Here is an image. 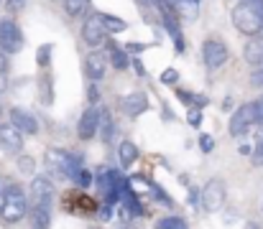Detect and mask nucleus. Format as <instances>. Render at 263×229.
<instances>
[{"mask_svg": "<svg viewBox=\"0 0 263 229\" xmlns=\"http://www.w3.org/2000/svg\"><path fill=\"white\" fill-rule=\"evenodd\" d=\"M5 189H8V181L0 176V206H3V196H5Z\"/></svg>", "mask_w": 263, "mask_h": 229, "instance_id": "ea45409f", "label": "nucleus"}, {"mask_svg": "<svg viewBox=\"0 0 263 229\" xmlns=\"http://www.w3.org/2000/svg\"><path fill=\"white\" fill-rule=\"evenodd\" d=\"M26 212H28V201H26L23 189L18 183H8L5 196H3V206H0V217L8 224H15L26 217Z\"/></svg>", "mask_w": 263, "mask_h": 229, "instance_id": "20e7f679", "label": "nucleus"}, {"mask_svg": "<svg viewBox=\"0 0 263 229\" xmlns=\"http://www.w3.org/2000/svg\"><path fill=\"white\" fill-rule=\"evenodd\" d=\"M202 61L207 69H220L228 61V46L217 38H207L202 44Z\"/></svg>", "mask_w": 263, "mask_h": 229, "instance_id": "6e6552de", "label": "nucleus"}, {"mask_svg": "<svg viewBox=\"0 0 263 229\" xmlns=\"http://www.w3.org/2000/svg\"><path fill=\"white\" fill-rule=\"evenodd\" d=\"M253 125H256V105H253V102H246V105H240V107L233 112V117H230V135L243 138Z\"/></svg>", "mask_w": 263, "mask_h": 229, "instance_id": "423d86ee", "label": "nucleus"}, {"mask_svg": "<svg viewBox=\"0 0 263 229\" xmlns=\"http://www.w3.org/2000/svg\"><path fill=\"white\" fill-rule=\"evenodd\" d=\"M0 72L5 74V59H3V51H0Z\"/></svg>", "mask_w": 263, "mask_h": 229, "instance_id": "a19ab883", "label": "nucleus"}, {"mask_svg": "<svg viewBox=\"0 0 263 229\" xmlns=\"http://www.w3.org/2000/svg\"><path fill=\"white\" fill-rule=\"evenodd\" d=\"M133 69H136V74L138 76H146V67L141 64V59H133Z\"/></svg>", "mask_w": 263, "mask_h": 229, "instance_id": "e433bc0d", "label": "nucleus"}, {"mask_svg": "<svg viewBox=\"0 0 263 229\" xmlns=\"http://www.w3.org/2000/svg\"><path fill=\"white\" fill-rule=\"evenodd\" d=\"M87 99L95 105L97 99H100V89H97V84H89V89H87Z\"/></svg>", "mask_w": 263, "mask_h": 229, "instance_id": "473e14b6", "label": "nucleus"}, {"mask_svg": "<svg viewBox=\"0 0 263 229\" xmlns=\"http://www.w3.org/2000/svg\"><path fill=\"white\" fill-rule=\"evenodd\" d=\"M85 74L92 79V81H100L105 76V54H100L97 49L85 59Z\"/></svg>", "mask_w": 263, "mask_h": 229, "instance_id": "2eb2a0df", "label": "nucleus"}, {"mask_svg": "<svg viewBox=\"0 0 263 229\" xmlns=\"http://www.w3.org/2000/svg\"><path fill=\"white\" fill-rule=\"evenodd\" d=\"M41 94H44V97H41V102H44V105H49V102H51V87H49V76H44V79H41Z\"/></svg>", "mask_w": 263, "mask_h": 229, "instance_id": "cd10ccee", "label": "nucleus"}, {"mask_svg": "<svg viewBox=\"0 0 263 229\" xmlns=\"http://www.w3.org/2000/svg\"><path fill=\"white\" fill-rule=\"evenodd\" d=\"M123 229H141V227H136V222H133V224H130V227H123Z\"/></svg>", "mask_w": 263, "mask_h": 229, "instance_id": "c03bdc74", "label": "nucleus"}, {"mask_svg": "<svg viewBox=\"0 0 263 229\" xmlns=\"http://www.w3.org/2000/svg\"><path fill=\"white\" fill-rule=\"evenodd\" d=\"M97 133H100L102 143H110V140H112L115 128H112V115H110V110H100V125H97Z\"/></svg>", "mask_w": 263, "mask_h": 229, "instance_id": "6ab92c4d", "label": "nucleus"}, {"mask_svg": "<svg viewBox=\"0 0 263 229\" xmlns=\"http://www.w3.org/2000/svg\"><path fill=\"white\" fill-rule=\"evenodd\" d=\"M253 165H263V133L258 135V140H256V148H253Z\"/></svg>", "mask_w": 263, "mask_h": 229, "instance_id": "bb28decb", "label": "nucleus"}, {"mask_svg": "<svg viewBox=\"0 0 263 229\" xmlns=\"http://www.w3.org/2000/svg\"><path fill=\"white\" fill-rule=\"evenodd\" d=\"M21 46H23V33H21L18 23L10 20V18L0 20V51L3 54H15Z\"/></svg>", "mask_w": 263, "mask_h": 229, "instance_id": "0eeeda50", "label": "nucleus"}, {"mask_svg": "<svg viewBox=\"0 0 263 229\" xmlns=\"http://www.w3.org/2000/svg\"><path fill=\"white\" fill-rule=\"evenodd\" d=\"M82 168V155L80 153H67L59 148L46 151V171L54 178H74V173Z\"/></svg>", "mask_w": 263, "mask_h": 229, "instance_id": "7ed1b4c3", "label": "nucleus"}, {"mask_svg": "<svg viewBox=\"0 0 263 229\" xmlns=\"http://www.w3.org/2000/svg\"><path fill=\"white\" fill-rule=\"evenodd\" d=\"M97 15V20H100V26L105 28V33H115V31H125L128 28V23L123 20V18H115V15H110V13H95Z\"/></svg>", "mask_w": 263, "mask_h": 229, "instance_id": "a211bd4d", "label": "nucleus"}, {"mask_svg": "<svg viewBox=\"0 0 263 229\" xmlns=\"http://www.w3.org/2000/svg\"><path fill=\"white\" fill-rule=\"evenodd\" d=\"M243 59L248 61V64H253V67H263V38H251L248 44H246V49H243Z\"/></svg>", "mask_w": 263, "mask_h": 229, "instance_id": "dca6fc26", "label": "nucleus"}, {"mask_svg": "<svg viewBox=\"0 0 263 229\" xmlns=\"http://www.w3.org/2000/svg\"><path fill=\"white\" fill-rule=\"evenodd\" d=\"M176 79H179V72H176V69H166V72L161 74V81H164V84H176Z\"/></svg>", "mask_w": 263, "mask_h": 229, "instance_id": "7c9ffc66", "label": "nucleus"}, {"mask_svg": "<svg viewBox=\"0 0 263 229\" xmlns=\"http://www.w3.org/2000/svg\"><path fill=\"white\" fill-rule=\"evenodd\" d=\"M120 107H123L125 115L138 117V115H143V112L148 110V97H146L143 92H130V94H125V97L120 99Z\"/></svg>", "mask_w": 263, "mask_h": 229, "instance_id": "ddd939ff", "label": "nucleus"}, {"mask_svg": "<svg viewBox=\"0 0 263 229\" xmlns=\"http://www.w3.org/2000/svg\"><path fill=\"white\" fill-rule=\"evenodd\" d=\"M176 94H179V99H181L184 105H192V94H189V92H184V89H176Z\"/></svg>", "mask_w": 263, "mask_h": 229, "instance_id": "4c0bfd02", "label": "nucleus"}, {"mask_svg": "<svg viewBox=\"0 0 263 229\" xmlns=\"http://www.w3.org/2000/svg\"><path fill=\"white\" fill-rule=\"evenodd\" d=\"M72 181H74L77 186H82V189H87V186H89V183H92V181H95V178H92V173H89V171H85V168H80V171L74 173V178H72Z\"/></svg>", "mask_w": 263, "mask_h": 229, "instance_id": "393cba45", "label": "nucleus"}, {"mask_svg": "<svg viewBox=\"0 0 263 229\" xmlns=\"http://www.w3.org/2000/svg\"><path fill=\"white\" fill-rule=\"evenodd\" d=\"M0 3H3V0H0Z\"/></svg>", "mask_w": 263, "mask_h": 229, "instance_id": "de8ad7c7", "label": "nucleus"}, {"mask_svg": "<svg viewBox=\"0 0 263 229\" xmlns=\"http://www.w3.org/2000/svg\"><path fill=\"white\" fill-rule=\"evenodd\" d=\"M3 89H5V74L0 72V92H3Z\"/></svg>", "mask_w": 263, "mask_h": 229, "instance_id": "79ce46f5", "label": "nucleus"}, {"mask_svg": "<svg viewBox=\"0 0 263 229\" xmlns=\"http://www.w3.org/2000/svg\"><path fill=\"white\" fill-rule=\"evenodd\" d=\"M261 214H263V204H261Z\"/></svg>", "mask_w": 263, "mask_h": 229, "instance_id": "49530a36", "label": "nucleus"}, {"mask_svg": "<svg viewBox=\"0 0 263 229\" xmlns=\"http://www.w3.org/2000/svg\"><path fill=\"white\" fill-rule=\"evenodd\" d=\"M110 214H112V206L107 204V206H102V212H100V219H105V222H107V219H110Z\"/></svg>", "mask_w": 263, "mask_h": 229, "instance_id": "58836bf2", "label": "nucleus"}, {"mask_svg": "<svg viewBox=\"0 0 263 229\" xmlns=\"http://www.w3.org/2000/svg\"><path fill=\"white\" fill-rule=\"evenodd\" d=\"M186 122H189L192 128H199V125H202V110H199V107H192V110L186 112Z\"/></svg>", "mask_w": 263, "mask_h": 229, "instance_id": "a878e982", "label": "nucleus"}, {"mask_svg": "<svg viewBox=\"0 0 263 229\" xmlns=\"http://www.w3.org/2000/svg\"><path fill=\"white\" fill-rule=\"evenodd\" d=\"M161 18H164V26L169 31V36L174 38L176 51H184V38H181V31H179V23L174 20V13L172 10H161Z\"/></svg>", "mask_w": 263, "mask_h": 229, "instance_id": "f3484780", "label": "nucleus"}, {"mask_svg": "<svg viewBox=\"0 0 263 229\" xmlns=\"http://www.w3.org/2000/svg\"><path fill=\"white\" fill-rule=\"evenodd\" d=\"M225 196H228V191H225V183L220 178H210L204 183V189L199 191V201H202L204 212H210V214H215L225 206Z\"/></svg>", "mask_w": 263, "mask_h": 229, "instance_id": "39448f33", "label": "nucleus"}, {"mask_svg": "<svg viewBox=\"0 0 263 229\" xmlns=\"http://www.w3.org/2000/svg\"><path fill=\"white\" fill-rule=\"evenodd\" d=\"M51 51H54V46L51 44H41L39 46V51H36V61H39V67H49V61H51Z\"/></svg>", "mask_w": 263, "mask_h": 229, "instance_id": "5701e85b", "label": "nucleus"}, {"mask_svg": "<svg viewBox=\"0 0 263 229\" xmlns=\"http://www.w3.org/2000/svg\"><path fill=\"white\" fill-rule=\"evenodd\" d=\"M64 10H67V15L80 18L87 10V0H64Z\"/></svg>", "mask_w": 263, "mask_h": 229, "instance_id": "4be33fe9", "label": "nucleus"}, {"mask_svg": "<svg viewBox=\"0 0 263 229\" xmlns=\"http://www.w3.org/2000/svg\"><path fill=\"white\" fill-rule=\"evenodd\" d=\"M107 54H110V64L115 67V69H128V64H130V59H128V54L118 46V44H110L107 46Z\"/></svg>", "mask_w": 263, "mask_h": 229, "instance_id": "412c9836", "label": "nucleus"}, {"mask_svg": "<svg viewBox=\"0 0 263 229\" xmlns=\"http://www.w3.org/2000/svg\"><path fill=\"white\" fill-rule=\"evenodd\" d=\"M243 229H261V227H258L256 222H248V224H246V227H243Z\"/></svg>", "mask_w": 263, "mask_h": 229, "instance_id": "37998d69", "label": "nucleus"}, {"mask_svg": "<svg viewBox=\"0 0 263 229\" xmlns=\"http://www.w3.org/2000/svg\"><path fill=\"white\" fill-rule=\"evenodd\" d=\"M5 3H8V10L10 13H15V10H21L26 5V0H5Z\"/></svg>", "mask_w": 263, "mask_h": 229, "instance_id": "f704fd0d", "label": "nucleus"}, {"mask_svg": "<svg viewBox=\"0 0 263 229\" xmlns=\"http://www.w3.org/2000/svg\"><path fill=\"white\" fill-rule=\"evenodd\" d=\"M105 38H107V33H105V28L100 26L97 15L85 18V26H82V41H85L87 46H92V49H97V46L105 44Z\"/></svg>", "mask_w": 263, "mask_h": 229, "instance_id": "9b49d317", "label": "nucleus"}, {"mask_svg": "<svg viewBox=\"0 0 263 229\" xmlns=\"http://www.w3.org/2000/svg\"><path fill=\"white\" fill-rule=\"evenodd\" d=\"M233 26L240 33L258 36L263 28V0H240L233 8Z\"/></svg>", "mask_w": 263, "mask_h": 229, "instance_id": "f03ea898", "label": "nucleus"}, {"mask_svg": "<svg viewBox=\"0 0 263 229\" xmlns=\"http://www.w3.org/2000/svg\"><path fill=\"white\" fill-rule=\"evenodd\" d=\"M0 148L8 153V155H15V153L23 151V135L8 122V125H0Z\"/></svg>", "mask_w": 263, "mask_h": 229, "instance_id": "f8f14e48", "label": "nucleus"}, {"mask_svg": "<svg viewBox=\"0 0 263 229\" xmlns=\"http://www.w3.org/2000/svg\"><path fill=\"white\" fill-rule=\"evenodd\" d=\"M97 125H100V110L95 105H89L87 110L82 112L80 122H77V135L80 140H92L97 135Z\"/></svg>", "mask_w": 263, "mask_h": 229, "instance_id": "1a4fd4ad", "label": "nucleus"}, {"mask_svg": "<svg viewBox=\"0 0 263 229\" xmlns=\"http://www.w3.org/2000/svg\"><path fill=\"white\" fill-rule=\"evenodd\" d=\"M18 165H21V171H23V173H28V176H33V160H31L28 155H23V158L18 160Z\"/></svg>", "mask_w": 263, "mask_h": 229, "instance_id": "c85d7f7f", "label": "nucleus"}, {"mask_svg": "<svg viewBox=\"0 0 263 229\" xmlns=\"http://www.w3.org/2000/svg\"><path fill=\"white\" fill-rule=\"evenodd\" d=\"M118 155H120V165H123V168H130V165L136 163V158H138V148H136V143L123 140V143H120V151H118Z\"/></svg>", "mask_w": 263, "mask_h": 229, "instance_id": "aec40b11", "label": "nucleus"}, {"mask_svg": "<svg viewBox=\"0 0 263 229\" xmlns=\"http://www.w3.org/2000/svg\"><path fill=\"white\" fill-rule=\"evenodd\" d=\"M199 145H202V151H204V153H210L212 148H215V140H212V135H207V133H204V135H199Z\"/></svg>", "mask_w": 263, "mask_h": 229, "instance_id": "c756f323", "label": "nucleus"}, {"mask_svg": "<svg viewBox=\"0 0 263 229\" xmlns=\"http://www.w3.org/2000/svg\"><path fill=\"white\" fill-rule=\"evenodd\" d=\"M179 3H199V0H179Z\"/></svg>", "mask_w": 263, "mask_h": 229, "instance_id": "a18cd8bd", "label": "nucleus"}, {"mask_svg": "<svg viewBox=\"0 0 263 229\" xmlns=\"http://www.w3.org/2000/svg\"><path fill=\"white\" fill-rule=\"evenodd\" d=\"M10 125H13L21 135H36V133H39L36 117H33L28 110H21V107H13V110H10Z\"/></svg>", "mask_w": 263, "mask_h": 229, "instance_id": "9d476101", "label": "nucleus"}, {"mask_svg": "<svg viewBox=\"0 0 263 229\" xmlns=\"http://www.w3.org/2000/svg\"><path fill=\"white\" fill-rule=\"evenodd\" d=\"M67 199H64V204H67V209H74V212H82V214H95L97 212V204L85 196L82 191H69V194H64Z\"/></svg>", "mask_w": 263, "mask_h": 229, "instance_id": "4468645a", "label": "nucleus"}, {"mask_svg": "<svg viewBox=\"0 0 263 229\" xmlns=\"http://www.w3.org/2000/svg\"><path fill=\"white\" fill-rule=\"evenodd\" d=\"M51 209H54V183L44 176H36L31 181V219H33V227H51Z\"/></svg>", "mask_w": 263, "mask_h": 229, "instance_id": "f257e3e1", "label": "nucleus"}, {"mask_svg": "<svg viewBox=\"0 0 263 229\" xmlns=\"http://www.w3.org/2000/svg\"><path fill=\"white\" fill-rule=\"evenodd\" d=\"M251 84H256V87H263V67H258L253 76H251Z\"/></svg>", "mask_w": 263, "mask_h": 229, "instance_id": "72a5a7b5", "label": "nucleus"}, {"mask_svg": "<svg viewBox=\"0 0 263 229\" xmlns=\"http://www.w3.org/2000/svg\"><path fill=\"white\" fill-rule=\"evenodd\" d=\"M256 105V122H263V97L258 102H253Z\"/></svg>", "mask_w": 263, "mask_h": 229, "instance_id": "c9c22d12", "label": "nucleus"}, {"mask_svg": "<svg viewBox=\"0 0 263 229\" xmlns=\"http://www.w3.org/2000/svg\"><path fill=\"white\" fill-rule=\"evenodd\" d=\"M148 46H151V44H138V41H130V44L125 46V51H136V54H138V51H146Z\"/></svg>", "mask_w": 263, "mask_h": 229, "instance_id": "2f4dec72", "label": "nucleus"}, {"mask_svg": "<svg viewBox=\"0 0 263 229\" xmlns=\"http://www.w3.org/2000/svg\"><path fill=\"white\" fill-rule=\"evenodd\" d=\"M156 229H189L186 227V222L184 219H179V217H166V219H161Z\"/></svg>", "mask_w": 263, "mask_h": 229, "instance_id": "b1692460", "label": "nucleus"}]
</instances>
